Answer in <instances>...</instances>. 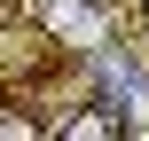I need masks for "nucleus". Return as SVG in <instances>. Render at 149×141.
I'll use <instances>...</instances> for the list:
<instances>
[{"label": "nucleus", "mask_w": 149, "mask_h": 141, "mask_svg": "<svg viewBox=\"0 0 149 141\" xmlns=\"http://www.w3.org/2000/svg\"><path fill=\"white\" fill-rule=\"evenodd\" d=\"M47 126L39 118H24V110H0V141H39Z\"/></svg>", "instance_id": "3"}, {"label": "nucleus", "mask_w": 149, "mask_h": 141, "mask_svg": "<svg viewBox=\"0 0 149 141\" xmlns=\"http://www.w3.org/2000/svg\"><path fill=\"white\" fill-rule=\"evenodd\" d=\"M39 31H47L63 55H102V47H110V8H102V0H47V8H39Z\"/></svg>", "instance_id": "1"}, {"label": "nucleus", "mask_w": 149, "mask_h": 141, "mask_svg": "<svg viewBox=\"0 0 149 141\" xmlns=\"http://www.w3.org/2000/svg\"><path fill=\"white\" fill-rule=\"evenodd\" d=\"M141 16H149V0H141Z\"/></svg>", "instance_id": "4"}, {"label": "nucleus", "mask_w": 149, "mask_h": 141, "mask_svg": "<svg viewBox=\"0 0 149 141\" xmlns=\"http://www.w3.org/2000/svg\"><path fill=\"white\" fill-rule=\"evenodd\" d=\"M47 133H63V141H126V110H71V118H55Z\"/></svg>", "instance_id": "2"}]
</instances>
